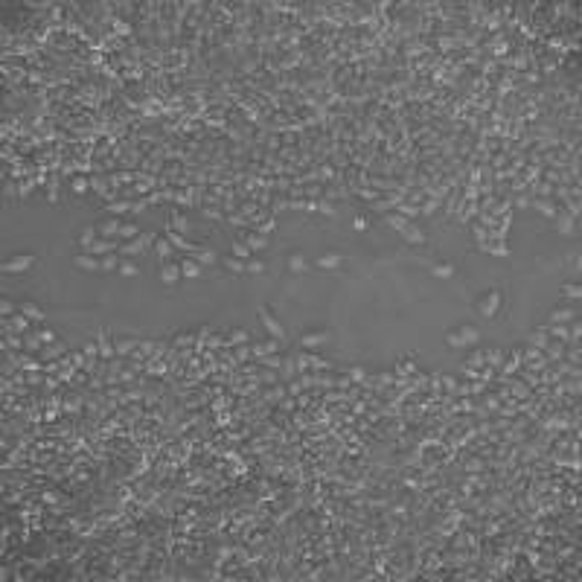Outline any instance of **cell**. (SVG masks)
<instances>
[{
  "label": "cell",
  "mask_w": 582,
  "mask_h": 582,
  "mask_svg": "<svg viewBox=\"0 0 582 582\" xmlns=\"http://www.w3.org/2000/svg\"><path fill=\"white\" fill-rule=\"evenodd\" d=\"M35 262H38V259H35L32 254H20V257L6 259V262H3V271H6V274H23V271H29Z\"/></svg>",
  "instance_id": "cell-1"
},
{
  "label": "cell",
  "mask_w": 582,
  "mask_h": 582,
  "mask_svg": "<svg viewBox=\"0 0 582 582\" xmlns=\"http://www.w3.org/2000/svg\"><path fill=\"white\" fill-rule=\"evenodd\" d=\"M73 262H76V268H82V271H99V257H93L90 251H79Z\"/></svg>",
  "instance_id": "cell-2"
},
{
  "label": "cell",
  "mask_w": 582,
  "mask_h": 582,
  "mask_svg": "<svg viewBox=\"0 0 582 582\" xmlns=\"http://www.w3.org/2000/svg\"><path fill=\"white\" fill-rule=\"evenodd\" d=\"M259 317H262V326H265V329H268L274 338H283V335H286V329H283V326L274 320V314H271L268 308H259Z\"/></svg>",
  "instance_id": "cell-3"
},
{
  "label": "cell",
  "mask_w": 582,
  "mask_h": 582,
  "mask_svg": "<svg viewBox=\"0 0 582 582\" xmlns=\"http://www.w3.org/2000/svg\"><path fill=\"white\" fill-rule=\"evenodd\" d=\"M117 248H120V245H114L111 239H102V236H99V239L90 245V254H93V257H105V254H114Z\"/></svg>",
  "instance_id": "cell-4"
},
{
  "label": "cell",
  "mask_w": 582,
  "mask_h": 582,
  "mask_svg": "<svg viewBox=\"0 0 582 582\" xmlns=\"http://www.w3.org/2000/svg\"><path fill=\"white\" fill-rule=\"evenodd\" d=\"M338 265H343V257L341 254H332V251H326V254H320L317 257V268H338Z\"/></svg>",
  "instance_id": "cell-5"
},
{
  "label": "cell",
  "mask_w": 582,
  "mask_h": 582,
  "mask_svg": "<svg viewBox=\"0 0 582 582\" xmlns=\"http://www.w3.org/2000/svg\"><path fill=\"white\" fill-rule=\"evenodd\" d=\"M120 227H122V224H120L117 219H105L102 224H96V230H99V236H102V239H111V236H117V233H120Z\"/></svg>",
  "instance_id": "cell-6"
},
{
  "label": "cell",
  "mask_w": 582,
  "mask_h": 582,
  "mask_svg": "<svg viewBox=\"0 0 582 582\" xmlns=\"http://www.w3.org/2000/svg\"><path fill=\"white\" fill-rule=\"evenodd\" d=\"M96 239H99V230H96V227H85V230L79 233V248H82V251H90V245H93Z\"/></svg>",
  "instance_id": "cell-7"
},
{
  "label": "cell",
  "mask_w": 582,
  "mask_h": 582,
  "mask_svg": "<svg viewBox=\"0 0 582 582\" xmlns=\"http://www.w3.org/2000/svg\"><path fill=\"white\" fill-rule=\"evenodd\" d=\"M120 262H122L120 254H105L99 257V271H120Z\"/></svg>",
  "instance_id": "cell-8"
},
{
  "label": "cell",
  "mask_w": 582,
  "mask_h": 582,
  "mask_svg": "<svg viewBox=\"0 0 582 582\" xmlns=\"http://www.w3.org/2000/svg\"><path fill=\"white\" fill-rule=\"evenodd\" d=\"M181 277V265H175V262H163V271H160V280L166 283V286H172L175 280Z\"/></svg>",
  "instance_id": "cell-9"
},
{
  "label": "cell",
  "mask_w": 582,
  "mask_h": 582,
  "mask_svg": "<svg viewBox=\"0 0 582 582\" xmlns=\"http://www.w3.org/2000/svg\"><path fill=\"white\" fill-rule=\"evenodd\" d=\"M577 317V311L571 308V306H559V308H553V314H550V320L553 323H571Z\"/></svg>",
  "instance_id": "cell-10"
},
{
  "label": "cell",
  "mask_w": 582,
  "mask_h": 582,
  "mask_svg": "<svg viewBox=\"0 0 582 582\" xmlns=\"http://www.w3.org/2000/svg\"><path fill=\"white\" fill-rule=\"evenodd\" d=\"M457 332H460L463 343H469V346H475V343L480 341V329H478V326H469V323H466V326H460Z\"/></svg>",
  "instance_id": "cell-11"
},
{
  "label": "cell",
  "mask_w": 582,
  "mask_h": 582,
  "mask_svg": "<svg viewBox=\"0 0 582 582\" xmlns=\"http://www.w3.org/2000/svg\"><path fill=\"white\" fill-rule=\"evenodd\" d=\"M140 251H143L140 239H128L125 245H120V257H122V259H131V257H137Z\"/></svg>",
  "instance_id": "cell-12"
},
{
  "label": "cell",
  "mask_w": 582,
  "mask_h": 582,
  "mask_svg": "<svg viewBox=\"0 0 582 582\" xmlns=\"http://www.w3.org/2000/svg\"><path fill=\"white\" fill-rule=\"evenodd\" d=\"M192 259H195L201 268H204V265H213V262H219V257H216V251H213V248H201V251H198Z\"/></svg>",
  "instance_id": "cell-13"
},
{
  "label": "cell",
  "mask_w": 582,
  "mask_h": 582,
  "mask_svg": "<svg viewBox=\"0 0 582 582\" xmlns=\"http://www.w3.org/2000/svg\"><path fill=\"white\" fill-rule=\"evenodd\" d=\"M17 308H20L23 317H29L32 323H35V320H44V311H41V306H35V303H20Z\"/></svg>",
  "instance_id": "cell-14"
},
{
  "label": "cell",
  "mask_w": 582,
  "mask_h": 582,
  "mask_svg": "<svg viewBox=\"0 0 582 582\" xmlns=\"http://www.w3.org/2000/svg\"><path fill=\"white\" fill-rule=\"evenodd\" d=\"M326 341V335L323 332H303V338H300V343L306 346V349H311V346H320Z\"/></svg>",
  "instance_id": "cell-15"
},
{
  "label": "cell",
  "mask_w": 582,
  "mask_h": 582,
  "mask_svg": "<svg viewBox=\"0 0 582 582\" xmlns=\"http://www.w3.org/2000/svg\"><path fill=\"white\" fill-rule=\"evenodd\" d=\"M99 355H102V358H114V355H117V349H114L111 338L105 335V329L99 332Z\"/></svg>",
  "instance_id": "cell-16"
},
{
  "label": "cell",
  "mask_w": 582,
  "mask_h": 582,
  "mask_svg": "<svg viewBox=\"0 0 582 582\" xmlns=\"http://www.w3.org/2000/svg\"><path fill=\"white\" fill-rule=\"evenodd\" d=\"M431 274L440 277V280H448V277H454V262H437L431 268Z\"/></svg>",
  "instance_id": "cell-17"
},
{
  "label": "cell",
  "mask_w": 582,
  "mask_h": 582,
  "mask_svg": "<svg viewBox=\"0 0 582 582\" xmlns=\"http://www.w3.org/2000/svg\"><path fill=\"white\" fill-rule=\"evenodd\" d=\"M175 248H181V251H195V245H189L187 239H184V233H175V230H169V236H166Z\"/></svg>",
  "instance_id": "cell-18"
},
{
  "label": "cell",
  "mask_w": 582,
  "mask_h": 582,
  "mask_svg": "<svg viewBox=\"0 0 582 582\" xmlns=\"http://www.w3.org/2000/svg\"><path fill=\"white\" fill-rule=\"evenodd\" d=\"M154 251H157V254H160L163 259H169V257H172V251H175V245H172V242H169L166 236H163V239L157 236V242H154Z\"/></svg>",
  "instance_id": "cell-19"
},
{
  "label": "cell",
  "mask_w": 582,
  "mask_h": 582,
  "mask_svg": "<svg viewBox=\"0 0 582 582\" xmlns=\"http://www.w3.org/2000/svg\"><path fill=\"white\" fill-rule=\"evenodd\" d=\"M222 262H224V268H227L230 274H245V262H242L239 257H224Z\"/></svg>",
  "instance_id": "cell-20"
},
{
  "label": "cell",
  "mask_w": 582,
  "mask_h": 582,
  "mask_svg": "<svg viewBox=\"0 0 582 582\" xmlns=\"http://www.w3.org/2000/svg\"><path fill=\"white\" fill-rule=\"evenodd\" d=\"M181 274H184V277H201V265H198L195 259H184V262H181Z\"/></svg>",
  "instance_id": "cell-21"
},
{
  "label": "cell",
  "mask_w": 582,
  "mask_h": 582,
  "mask_svg": "<svg viewBox=\"0 0 582 582\" xmlns=\"http://www.w3.org/2000/svg\"><path fill=\"white\" fill-rule=\"evenodd\" d=\"M134 346H137V341H134V338H117V343H114L117 355H128Z\"/></svg>",
  "instance_id": "cell-22"
},
{
  "label": "cell",
  "mask_w": 582,
  "mask_h": 582,
  "mask_svg": "<svg viewBox=\"0 0 582 582\" xmlns=\"http://www.w3.org/2000/svg\"><path fill=\"white\" fill-rule=\"evenodd\" d=\"M286 265H289L291 271H306V257L303 254H289V259H286Z\"/></svg>",
  "instance_id": "cell-23"
},
{
  "label": "cell",
  "mask_w": 582,
  "mask_h": 582,
  "mask_svg": "<svg viewBox=\"0 0 582 582\" xmlns=\"http://www.w3.org/2000/svg\"><path fill=\"white\" fill-rule=\"evenodd\" d=\"M498 300H501V294L498 291H492L486 300H480V308L486 311V317H492V311H495V306H498Z\"/></svg>",
  "instance_id": "cell-24"
},
{
  "label": "cell",
  "mask_w": 582,
  "mask_h": 582,
  "mask_svg": "<svg viewBox=\"0 0 582 582\" xmlns=\"http://www.w3.org/2000/svg\"><path fill=\"white\" fill-rule=\"evenodd\" d=\"M169 230H178V233H187V230H189V224H187V219H184L181 213H172V222H169Z\"/></svg>",
  "instance_id": "cell-25"
},
{
  "label": "cell",
  "mask_w": 582,
  "mask_h": 582,
  "mask_svg": "<svg viewBox=\"0 0 582 582\" xmlns=\"http://www.w3.org/2000/svg\"><path fill=\"white\" fill-rule=\"evenodd\" d=\"M120 274H122V277H137L140 268H137L134 259H122V262H120Z\"/></svg>",
  "instance_id": "cell-26"
},
{
  "label": "cell",
  "mask_w": 582,
  "mask_h": 582,
  "mask_svg": "<svg viewBox=\"0 0 582 582\" xmlns=\"http://www.w3.org/2000/svg\"><path fill=\"white\" fill-rule=\"evenodd\" d=\"M556 222H559V224H556V227H559V233H565V236H568V233H574V222H577L574 216H559Z\"/></svg>",
  "instance_id": "cell-27"
},
{
  "label": "cell",
  "mask_w": 582,
  "mask_h": 582,
  "mask_svg": "<svg viewBox=\"0 0 582 582\" xmlns=\"http://www.w3.org/2000/svg\"><path fill=\"white\" fill-rule=\"evenodd\" d=\"M562 294L568 297V300H580L582 297V286L580 283H568V286H562Z\"/></svg>",
  "instance_id": "cell-28"
},
{
  "label": "cell",
  "mask_w": 582,
  "mask_h": 582,
  "mask_svg": "<svg viewBox=\"0 0 582 582\" xmlns=\"http://www.w3.org/2000/svg\"><path fill=\"white\" fill-rule=\"evenodd\" d=\"M227 335H230V343H248V341H251V335H248L245 329H230Z\"/></svg>",
  "instance_id": "cell-29"
},
{
  "label": "cell",
  "mask_w": 582,
  "mask_h": 582,
  "mask_svg": "<svg viewBox=\"0 0 582 582\" xmlns=\"http://www.w3.org/2000/svg\"><path fill=\"white\" fill-rule=\"evenodd\" d=\"M402 236H405V239H408V242H416V245H419V242H422V239H425V236H422V233H419V230H416V227H411V224H408V227H405V230H402Z\"/></svg>",
  "instance_id": "cell-30"
},
{
  "label": "cell",
  "mask_w": 582,
  "mask_h": 582,
  "mask_svg": "<svg viewBox=\"0 0 582 582\" xmlns=\"http://www.w3.org/2000/svg\"><path fill=\"white\" fill-rule=\"evenodd\" d=\"M245 271H248V274H262V271H265V262H262V259H248V262H245Z\"/></svg>",
  "instance_id": "cell-31"
},
{
  "label": "cell",
  "mask_w": 582,
  "mask_h": 582,
  "mask_svg": "<svg viewBox=\"0 0 582 582\" xmlns=\"http://www.w3.org/2000/svg\"><path fill=\"white\" fill-rule=\"evenodd\" d=\"M387 224H390V227H396V230H405V227H408V219L393 213V216H387Z\"/></svg>",
  "instance_id": "cell-32"
},
{
  "label": "cell",
  "mask_w": 582,
  "mask_h": 582,
  "mask_svg": "<svg viewBox=\"0 0 582 582\" xmlns=\"http://www.w3.org/2000/svg\"><path fill=\"white\" fill-rule=\"evenodd\" d=\"M120 236H122V239H137L140 230H137V224H122V227H120Z\"/></svg>",
  "instance_id": "cell-33"
},
{
  "label": "cell",
  "mask_w": 582,
  "mask_h": 582,
  "mask_svg": "<svg viewBox=\"0 0 582 582\" xmlns=\"http://www.w3.org/2000/svg\"><path fill=\"white\" fill-rule=\"evenodd\" d=\"M248 254H251V245H248V242H236V245H233V257L248 259Z\"/></svg>",
  "instance_id": "cell-34"
},
{
  "label": "cell",
  "mask_w": 582,
  "mask_h": 582,
  "mask_svg": "<svg viewBox=\"0 0 582 582\" xmlns=\"http://www.w3.org/2000/svg\"><path fill=\"white\" fill-rule=\"evenodd\" d=\"M445 343H448V346H466V343H463V338H460V332H457V329H451V332H445Z\"/></svg>",
  "instance_id": "cell-35"
},
{
  "label": "cell",
  "mask_w": 582,
  "mask_h": 582,
  "mask_svg": "<svg viewBox=\"0 0 582 582\" xmlns=\"http://www.w3.org/2000/svg\"><path fill=\"white\" fill-rule=\"evenodd\" d=\"M41 343H44V341H41V335H32V332H29V335H23V346H26V349H38Z\"/></svg>",
  "instance_id": "cell-36"
},
{
  "label": "cell",
  "mask_w": 582,
  "mask_h": 582,
  "mask_svg": "<svg viewBox=\"0 0 582 582\" xmlns=\"http://www.w3.org/2000/svg\"><path fill=\"white\" fill-rule=\"evenodd\" d=\"M0 311H3L6 317H9V314H15V311H17V306H15V303H12L9 297H3V300H0Z\"/></svg>",
  "instance_id": "cell-37"
},
{
  "label": "cell",
  "mask_w": 582,
  "mask_h": 582,
  "mask_svg": "<svg viewBox=\"0 0 582 582\" xmlns=\"http://www.w3.org/2000/svg\"><path fill=\"white\" fill-rule=\"evenodd\" d=\"M545 335H548V329H536V332L530 335V341H533L536 346H545V343H548V341H545Z\"/></svg>",
  "instance_id": "cell-38"
},
{
  "label": "cell",
  "mask_w": 582,
  "mask_h": 582,
  "mask_svg": "<svg viewBox=\"0 0 582 582\" xmlns=\"http://www.w3.org/2000/svg\"><path fill=\"white\" fill-rule=\"evenodd\" d=\"M265 364H268L271 370H277V367H283V358H280L277 352H271V355H265Z\"/></svg>",
  "instance_id": "cell-39"
},
{
  "label": "cell",
  "mask_w": 582,
  "mask_h": 582,
  "mask_svg": "<svg viewBox=\"0 0 582 582\" xmlns=\"http://www.w3.org/2000/svg\"><path fill=\"white\" fill-rule=\"evenodd\" d=\"M480 364H483V352L478 349V352H472V355H469V367H480Z\"/></svg>",
  "instance_id": "cell-40"
},
{
  "label": "cell",
  "mask_w": 582,
  "mask_h": 582,
  "mask_svg": "<svg viewBox=\"0 0 582 582\" xmlns=\"http://www.w3.org/2000/svg\"><path fill=\"white\" fill-rule=\"evenodd\" d=\"M128 207H131L128 201H117V204H111V207H108V213H122V210H128Z\"/></svg>",
  "instance_id": "cell-41"
},
{
  "label": "cell",
  "mask_w": 582,
  "mask_h": 582,
  "mask_svg": "<svg viewBox=\"0 0 582 582\" xmlns=\"http://www.w3.org/2000/svg\"><path fill=\"white\" fill-rule=\"evenodd\" d=\"M367 224H370V222H367L364 216H355V222H352V227H355V230H367Z\"/></svg>",
  "instance_id": "cell-42"
},
{
  "label": "cell",
  "mask_w": 582,
  "mask_h": 582,
  "mask_svg": "<svg viewBox=\"0 0 582 582\" xmlns=\"http://www.w3.org/2000/svg\"><path fill=\"white\" fill-rule=\"evenodd\" d=\"M489 251H492L495 257H507V254H510V248H507V245H495V248L489 245Z\"/></svg>",
  "instance_id": "cell-43"
},
{
  "label": "cell",
  "mask_w": 582,
  "mask_h": 582,
  "mask_svg": "<svg viewBox=\"0 0 582 582\" xmlns=\"http://www.w3.org/2000/svg\"><path fill=\"white\" fill-rule=\"evenodd\" d=\"M73 189H76V192H85V189H87V181H85V178H76V181H73Z\"/></svg>",
  "instance_id": "cell-44"
},
{
  "label": "cell",
  "mask_w": 582,
  "mask_h": 582,
  "mask_svg": "<svg viewBox=\"0 0 582 582\" xmlns=\"http://www.w3.org/2000/svg\"><path fill=\"white\" fill-rule=\"evenodd\" d=\"M38 335H41V341H44V343H55V335H52L50 329H44V332H38Z\"/></svg>",
  "instance_id": "cell-45"
},
{
  "label": "cell",
  "mask_w": 582,
  "mask_h": 582,
  "mask_svg": "<svg viewBox=\"0 0 582 582\" xmlns=\"http://www.w3.org/2000/svg\"><path fill=\"white\" fill-rule=\"evenodd\" d=\"M248 242H251V248H265V239H262V236H251Z\"/></svg>",
  "instance_id": "cell-46"
},
{
  "label": "cell",
  "mask_w": 582,
  "mask_h": 582,
  "mask_svg": "<svg viewBox=\"0 0 582 582\" xmlns=\"http://www.w3.org/2000/svg\"><path fill=\"white\" fill-rule=\"evenodd\" d=\"M96 352H99V343H87V346H85V355H87V358H93Z\"/></svg>",
  "instance_id": "cell-47"
},
{
  "label": "cell",
  "mask_w": 582,
  "mask_h": 582,
  "mask_svg": "<svg viewBox=\"0 0 582 582\" xmlns=\"http://www.w3.org/2000/svg\"><path fill=\"white\" fill-rule=\"evenodd\" d=\"M294 370H297V364H294V361L289 358V364L283 367V376H294Z\"/></svg>",
  "instance_id": "cell-48"
},
{
  "label": "cell",
  "mask_w": 582,
  "mask_h": 582,
  "mask_svg": "<svg viewBox=\"0 0 582 582\" xmlns=\"http://www.w3.org/2000/svg\"><path fill=\"white\" fill-rule=\"evenodd\" d=\"M571 332H574V338H580V332H582V323H580V317H574V326H571Z\"/></svg>",
  "instance_id": "cell-49"
},
{
  "label": "cell",
  "mask_w": 582,
  "mask_h": 582,
  "mask_svg": "<svg viewBox=\"0 0 582 582\" xmlns=\"http://www.w3.org/2000/svg\"><path fill=\"white\" fill-rule=\"evenodd\" d=\"M3 346H20V338H15V335H12V338H6V343H3Z\"/></svg>",
  "instance_id": "cell-50"
},
{
  "label": "cell",
  "mask_w": 582,
  "mask_h": 582,
  "mask_svg": "<svg viewBox=\"0 0 582 582\" xmlns=\"http://www.w3.org/2000/svg\"><path fill=\"white\" fill-rule=\"evenodd\" d=\"M189 341H192V335H189V332H184V335L178 338V343H181V346H184V343H189Z\"/></svg>",
  "instance_id": "cell-51"
},
{
  "label": "cell",
  "mask_w": 582,
  "mask_h": 582,
  "mask_svg": "<svg viewBox=\"0 0 582 582\" xmlns=\"http://www.w3.org/2000/svg\"><path fill=\"white\" fill-rule=\"evenodd\" d=\"M236 355H239V358H248V355H251V349H248V346H239V352H236Z\"/></svg>",
  "instance_id": "cell-52"
}]
</instances>
